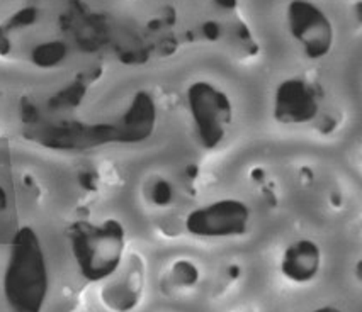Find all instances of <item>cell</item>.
I'll use <instances>...</instances> for the list:
<instances>
[{"instance_id":"cell-1","label":"cell","mask_w":362,"mask_h":312,"mask_svg":"<svg viewBox=\"0 0 362 312\" xmlns=\"http://www.w3.org/2000/svg\"><path fill=\"white\" fill-rule=\"evenodd\" d=\"M158 107L153 95L138 90L128 107L109 122L62 121L29 129L26 138L58 151H83L107 145H138L153 136Z\"/></svg>"},{"instance_id":"cell-2","label":"cell","mask_w":362,"mask_h":312,"mask_svg":"<svg viewBox=\"0 0 362 312\" xmlns=\"http://www.w3.org/2000/svg\"><path fill=\"white\" fill-rule=\"evenodd\" d=\"M11 312H43L49 292V268L40 236L31 226L16 231L2 278Z\"/></svg>"},{"instance_id":"cell-3","label":"cell","mask_w":362,"mask_h":312,"mask_svg":"<svg viewBox=\"0 0 362 312\" xmlns=\"http://www.w3.org/2000/svg\"><path fill=\"white\" fill-rule=\"evenodd\" d=\"M71 256L80 275L98 284L111 278L126 256V227L119 219L100 222L75 221L66 229Z\"/></svg>"},{"instance_id":"cell-4","label":"cell","mask_w":362,"mask_h":312,"mask_svg":"<svg viewBox=\"0 0 362 312\" xmlns=\"http://www.w3.org/2000/svg\"><path fill=\"white\" fill-rule=\"evenodd\" d=\"M186 105L199 145L206 150L220 146L233 124L230 95L208 80H197L187 87Z\"/></svg>"},{"instance_id":"cell-5","label":"cell","mask_w":362,"mask_h":312,"mask_svg":"<svg viewBox=\"0 0 362 312\" xmlns=\"http://www.w3.org/2000/svg\"><path fill=\"white\" fill-rule=\"evenodd\" d=\"M252 209L245 200L225 197L197 205L184 219V227L201 239H230L245 236L250 229Z\"/></svg>"},{"instance_id":"cell-6","label":"cell","mask_w":362,"mask_h":312,"mask_svg":"<svg viewBox=\"0 0 362 312\" xmlns=\"http://www.w3.org/2000/svg\"><path fill=\"white\" fill-rule=\"evenodd\" d=\"M286 26L294 43L310 60H322L334 48V23L325 11L311 0H291L288 4Z\"/></svg>"},{"instance_id":"cell-7","label":"cell","mask_w":362,"mask_h":312,"mask_svg":"<svg viewBox=\"0 0 362 312\" xmlns=\"http://www.w3.org/2000/svg\"><path fill=\"white\" fill-rule=\"evenodd\" d=\"M317 92L301 78H286L279 83L272 99V116L279 124L303 126L318 117Z\"/></svg>"},{"instance_id":"cell-8","label":"cell","mask_w":362,"mask_h":312,"mask_svg":"<svg viewBox=\"0 0 362 312\" xmlns=\"http://www.w3.org/2000/svg\"><path fill=\"white\" fill-rule=\"evenodd\" d=\"M322 263L323 253L320 244L311 238H300L284 248L279 270L286 280L303 285L318 277Z\"/></svg>"},{"instance_id":"cell-9","label":"cell","mask_w":362,"mask_h":312,"mask_svg":"<svg viewBox=\"0 0 362 312\" xmlns=\"http://www.w3.org/2000/svg\"><path fill=\"white\" fill-rule=\"evenodd\" d=\"M103 289V302L115 312H129L138 306L143 292L141 263L123 265L112 275Z\"/></svg>"},{"instance_id":"cell-10","label":"cell","mask_w":362,"mask_h":312,"mask_svg":"<svg viewBox=\"0 0 362 312\" xmlns=\"http://www.w3.org/2000/svg\"><path fill=\"white\" fill-rule=\"evenodd\" d=\"M66 56V46L60 43V41H49V43H43L36 46L31 53V60L35 65L43 66V68H49V66L58 65Z\"/></svg>"},{"instance_id":"cell-11","label":"cell","mask_w":362,"mask_h":312,"mask_svg":"<svg viewBox=\"0 0 362 312\" xmlns=\"http://www.w3.org/2000/svg\"><path fill=\"white\" fill-rule=\"evenodd\" d=\"M311 312H344L342 309H339L337 306H320L317 309H313Z\"/></svg>"}]
</instances>
